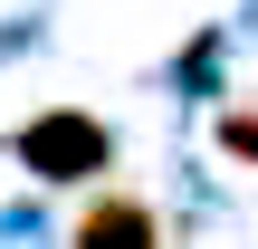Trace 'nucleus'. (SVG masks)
I'll list each match as a JSON object with an SVG mask.
<instances>
[{"instance_id": "1", "label": "nucleus", "mask_w": 258, "mask_h": 249, "mask_svg": "<svg viewBox=\"0 0 258 249\" xmlns=\"http://www.w3.org/2000/svg\"><path fill=\"white\" fill-rule=\"evenodd\" d=\"M19 163L48 173V182H86V173L115 163V134H105L96 115H67V106H57V115H38V125L19 134Z\"/></svg>"}, {"instance_id": "3", "label": "nucleus", "mask_w": 258, "mask_h": 249, "mask_svg": "<svg viewBox=\"0 0 258 249\" xmlns=\"http://www.w3.org/2000/svg\"><path fill=\"white\" fill-rule=\"evenodd\" d=\"M220 144H230V154H249V163H258V115H230V125H220Z\"/></svg>"}, {"instance_id": "2", "label": "nucleus", "mask_w": 258, "mask_h": 249, "mask_svg": "<svg viewBox=\"0 0 258 249\" xmlns=\"http://www.w3.org/2000/svg\"><path fill=\"white\" fill-rule=\"evenodd\" d=\"M77 249H153V211H144L134 192H105V202H86Z\"/></svg>"}]
</instances>
